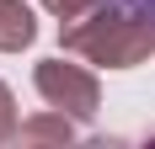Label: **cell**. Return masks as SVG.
<instances>
[{"label":"cell","instance_id":"obj_1","mask_svg":"<svg viewBox=\"0 0 155 149\" xmlns=\"http://www.w3.org/2000/svg\"><path fill=\"white\" fill-rule=\"evenodd\" d=\"M32 37V11L21 0H0V48H21Z\"/></svg>","mask_w":155,"mask_h":149}]
</instances>
